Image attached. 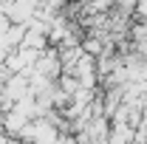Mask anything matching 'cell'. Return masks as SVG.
I'll list each match as a JSON object with an SVG mask.
<instances>
[{
    "label": "cell",
    "mask_w": 147,
    "mask_h": 144,
    "mask_svg": "<svg viewBox=\"0 0 147 144\" xmlns=\"http://www.w3.org/2000/svg\"><path fill=\"white\" fill-rule=\"evenodd\" d=\"M133 133H136V130H133L127 122H110L105 144H133Z\"/></svg>",
    "instance_id": "6da1fadb"
}]
</instances>
